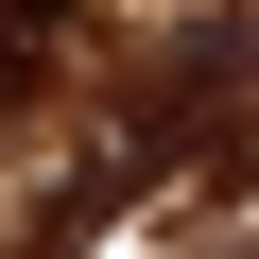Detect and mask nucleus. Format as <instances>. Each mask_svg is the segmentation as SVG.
Returning a JSON list of instances; mask_svg holds the SVG:
<instances>
[{"mask_svg": "<svg viewBox=\"0 0 259 259\" xmlns=\"http://www.w3.org/2000/svg\"><path fill=\"white\" fill-rule=\"evenodd\" d=\"M52 52H69V0H0V104L52 87Z\"/></svg>", "mask_w": 259, "mask_h": 259, "instance_id": "obj_1", "label": "nucleus"}, {"mask_svg": "<svg viewBox=\"0 0 259 259\" xmlns=\"http://www.w3.org/2000/svg\"><path fill=\"white\" fill-rule=\"evenodd\" d=\"M207 259H225V242H207ZM242 259H259V242H242Z\"/></svg>", "mask_w": 259, "mask_h": 259, "instance_id": "obj_2", "label": "nucleus"}]
</instances>
